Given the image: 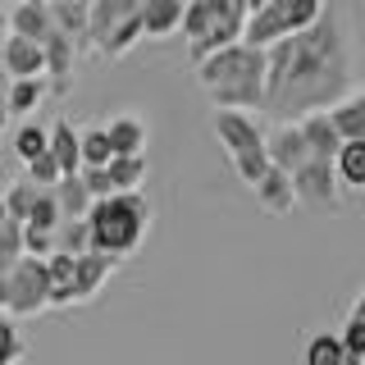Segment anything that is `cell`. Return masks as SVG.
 Returning <instances> with one entry per match:
<instances>
[{"instance_id": "6da1fadb", "label": "cell", "mask_w": 365, "mask_h": 365, "mask_svg": "<svg viewBox=\"0 0 365 365\" xmlns=\"http://www.w3.org/2000/svg\"><path fill=\"white\" fill-rule=\"evenodd\" d=\"M356 87L351 78V28L342 5L319 9L311 28L274 41L265 51V106L260 114L279 123H297L315 110L338 106Z\"/></svg>"}, {"instance_id": "7a4b0ae2", "label": "cell", "mask_w": 365, "mask_h": 365, "mask_svg": "<svg viewBox=\"0 0 365 365\" xmlns=\"http://www.w3.org/2000/svg\"><path fill=\"white\" fill-rule=\"evenodd\" d=\"M197 83L215 101V110H247L260 114L265 106V51L256 46H224L197 64Z\"/></svg>"}, {"instance_id": "3957f363", "label": "cell", "mask_w": 365, "mask_h": 365, "mask_svg": "<svg viewBox=\"0 0 365 365\" xmlns=\"http://www.w3.org/2000/svg\"><path fill=\"white\" fill-rule=\"evenodd\" d=\"M83 220H87V233H91V251L123 260L142 247L146 228H151V201L142 192H114V197L91 201V210Z\"/></svg>"}, {"instance_id": "277c9868", "label": "cell", "mask_w": 365, "mask_h": 365, "mask_svg": "<svg viewBox=\"0 0 365 365\" xmlns=\"http://www.w3.org/2000/svg\"><path fill=\"white\" fill-rule=\"evenodd\" d=\"M215 137L228 151V165L233 174L247 182H256L260 174L269 169V155H265V133H260V119L247 110H215Z\"/></svg>"}, {"instance_id": "5b68a950", "label": "cell", "mask_w": 365, "mask_h": 365, "mask_svg": "<svg viewBox=\"0 0 365 365\" xmlns=\"http://www.w3.org/2000/svg\"><path fill=\"white\" fill-rule=\"evenodd\" d=\"M324 9V0H265L260 9H251L242 19V46H256V51H269L274 41L292 37V32L311 28Z\"/></svg>"}, {"instance_id": "8992f818", "label": "cell", "mask_w": 365, "mask_h": 365, "mask_svg": "<svg viewBox=\"0 0 365 365\" xmlns=\"http://www.w3.org/2000/svg\"><path fill=\"white\" fill-rule=\"evenodd\" d=\"M46 306H51L46 260H37V256H19L14 265L5 269V315L28 319V315H41Z\"/></svg>"}, {"instance_id": "52a82bcc", "label": "cell", "mask_w": 365, "mask_h": 365, "mask_svg": "<svg viewBox=\"0 0 365 365\" xmlns=\"http://www.w3.org/2000/svg\"><path fill=\"white\" fill-rule=\"evenodd\" d=\"M292 192L297 205H311V210H342V192H338V174L329 160H306L292 174Z\"/></svg>"}, {"instance_id": "ba28073f", "label": "cell", "mask_w": 365, "mask_h": 365, "mask_svg": "<svg viewBox=\"0 0 365 365\" xmlns=\"http://www.w3.org/2000/svg\"><path fill=\"white\" fill-rule=\"evenodd\" d=\"M265 155H269V165L283 169L288 178L306 165V160H311V151H306L302 128H297V123H274V133H265Z\"/></svg>"}, {"instance_id": "9c48e42d", "label": "cell", "mask_w": 365, "mask_h": 365, "mask_svg": "<svg viewBox=\"0 0 365 365\" xmlns=\"http://www.w3.org/2000/svg\"><path fill=\"white\" fill-rule=\"evenodd\" d=\"M119 260L114 256H101V251H83V256H73V306L91 302L101 288H106V279L114 274Z\"/></svg>"}, {"instance_id": "30bf717a", "label": "cell", "mask_w": 365, "mask_h": 365, "mask_svg": "<svg viewBox=\"0 0 365 365\" xmlns=\"http://www.w3.org/2000/svg\"><path fill=\"white\" fill-rule=\"evenodd\" d=\"M78 51H83V46H73L64 32H51V37L41 41V55H46V87H51V91H68V83H73V64H78Z\"/></svg>"}, {"instance_id": "8fae6325", "label": "cell", "mask_w": 365, "mask_h": 365, "mask_svg": "<svg viewBox=\"0 0 365 365\" xmlns=\"http://www.w3.org/2000/svg\"><path fill=\"white\" fill-rule=\"evenodd\" d=\"M0 68L9 73V83H19V78H46V55L28 37H5V46H0Z\"/></svg>"}, {"instance_id": "7c38bea8", "label": "cell", "mask_w": 365, "mask_h": 365, "mask_svg": "<svg viewBox=\"0 0 365 365\" xmlns=\"http://www.w3.org/2000/svg\"><path fill=\"white\" fill-rule=\"evenodd\" d=\"M5 19H9V37H28V41H37V46L55 32L51 5H46V0H19V5L5 9Z\"/></svg>"}, {"instance_id": "4fadbf2b", "label": "cell", "mask_w": 365, "mask_h": 365, "mask_svg": "<svg viewBox=\"0 0 365 365\" xmlns=\"http://www.w3.org/2000/svg\"><path fill=\"white\" fill-rule=\"evenodd\" d=\"M137 5H142V0H91L87 5V46L101 51V41H106L123 19H133Z\"/></svg>"}, {"instance_id": "5bb4252c", "label": "cell", "mask_w": 365, "mask_h": 365, "mask_svg": "<svg viewBox=\"0 0 365 365\" xmlns=\"http://www.w3.org/2000/svg\"><path fill=\"white\" fill-rule=\"evenodd\" d=\"M297 128H302V142H306V151H311V160H329V165H334L342 137L334 128V119H329V110H315V114H306V119H297Z\"/></svg>"}, {"instance_id": "9a60e30c", "label": "cell", "mask_w": 365, "mask_h": 365, "mask_svg": "<svg viewBox=\"0 0 365 365\" xmlns=\"http://www.w3.org/2000/svg\"><path fill=\"white\" fill-rule=\"evenodd\" d=\"M251 192H256V205L265 215H288L292 205H297V192H292V178L283 174V169H265L256 182H251Z\"/></svg>"}, {"instance_id": "2e32d148", "label": "cell", "mask_w": 365, "mask_h": 365, "mask_svg": "<svg viewBox=\"0 0 365 365\" xmlns=\"http://www.w3.org/2000/svg\"><path fill=\"white\" fill-rule=\"evenodd\" d=\"M110 151L114 155H146V142H151V128H146L142 114H114L106 123Z\"/></svg>"}, {"instance_id": "e0dca14e", "label": "cell", "mask_w": 365, "mask_h": 365, "mask_svg": "<svg viewBox=\"0 0 365 365\" xmlns=\"http://www.w3.org/2000/svg\"><path fill=\"white\" fill-rule=\"evenodd\" d=\"M329 119L342 142H365V83H356L338 106H329Z\"/></svg>"}, {"instance_id": "ac0fdd59", "label": "cell", "mask_w": 365, "mask_h": 365, "mask_svg": "<svg viewBox=\"0 0 365 365\" xmlns=\"http://www.w3.org/2000/svg\"><path fill=\"white\" fill-rule=\"evenodd\" d=\"M137 23H142V37H174L182 23V0H142L137 5Z\"/></svg>"}, {"instance_id": "d6986e66", "label": "cell", "mask_w": 365, "mask_h": 365, "mask_svg": "<svg viewBox=\"0 0 365 365\" xmlns=\"http://www.w3.org/2000/svg\"><path fill=\"white\" fill-rule=\"evenodd\" d=\"M46 151H51L60 178H73L78 169H83V160H78V133H73L68 119H55L51 128H46Z\"/></svg>"}, {"instance_id": "ffe728a7", "label": "cell", "mask_w": 365, "mask_h": 365, "mask_svg": "<svg viewBox=\"0 0 365 365\" xmlns=\"http://www.w3.org/2000/svg\"><path fill=\"white\" fill-rule=\"evenodd\" d=\"M106 174H110L114 192H142L146 174H151V160H146V155H114L106 165Z\"/></svg>"}, {"instance_id": "44dd1931", "label": "cell", "mask_w": 365, "mask_h": 365, "mask_svg": "<svg viewBox=\"0 0 365 365\" xmlns=\"http://www.w3.org/2000/svg\"><path fill=\"white\" fill-rule=\"evenodd\" d=\"M46 5H51L55 32H64L73 46H87V5H78V0H46Z\"/></svg>"}, {"instance_id": "7402d4cb", "label": "cell", "mask_w": 365, "mask_h": 365, "mask_svg": "<svg viewBox=\"0 0 365 365\" xmlns=\"http://www.w3.org/2000/svg\"><path fill=\"white\" fill-rule=\"evenodd\" d=\"M334 174H338V187L365 192V142H342V146H338Z\"/></svg>"}, {"instance_id": "603a6c76", "label": "cell", "mask_w": 365, "mask_h": 365, "mask_svg": "<svg viewBox=\"0 0 365 365\" xmlns=\"http://www.w3.org/2000/svg\"><path fill=\"white\" fill-rule=\"evenodd\" d=\"M46 283H51V306H73V256L51 251L46 256Z\"/></svg>"}, {"instance_id": "cb8c5ba5", "label": "cell", "mask_w": 365, "mask_h": 365, "mask_svg": "<svg viewBox=\"0 0 365 365\" xmlns=\"http://www.w3.org/2000/svg\"><path fill=\"white\" fill-rule=\"evenodd\" d=\"M51 96V87H46V78H19V83H9V91H5V114H32L41 106V101Z\"/></svg>"}, {"instance_id": "d4e9b609", "label": "cell", "mask_w": 365, "mask_h": 365, "mask_svg": "<svg viewBox=\"0 0 365 365\" xmlns=\"http://www.w3.org/2000/svg\"><path fill=\"white\" fill-rule=\"evenodd\" d=\"M233 41H242V23H237V19H224V23H215V28L205 32L201 41H192V46H187V55H192V64H201L205 55L224 51V46H233Z\"/></svg>"}, {"instance_id": "484cf974", "label": "cell", "mask_w": 365, "mask_h": 365, "mask_svg": "<svg viewBox=\"0 0 365 365\" xmlns=\"http://www.w3.org/2000/svg\"><path fill=\"white\" fill-rule=\"evenodd\" d=\"M347 361H356V356H347L342 351V342L338 334H311L306 338V351H302V365H347Z\"/></svg>"}, {"instance_id": "4316f807", "label": "cell", "mask_w": 365, "mask_h": 365, "mask_svg": "<svg viewBox=\"0 0 365 365\" xmlns=\"http://www.w3.org/2000/svg\"><path fill=\"white\" fill-rule=\"evenodd\" d=\"M55 205H60V220H83V215L91 210V197H87V187H83V178H60L55 182Z\"/></svg>"}, {"instance_id": "83f0119b", "label": "cell", "mask_w": 365, "mask_h": 365, "mask_svg": "<svg viewBox=\"0 0 365 365\" xmlns=\"http://www.w3.org/2000/svg\"><path fill=\"white\" fill-rule=\"evenodd\" d=\"M78 160H83V169H106L114 151H110V137L106 128H87V133H78Z\"/></svg>"}, {"instance_id": "f1b7e54d", "label": "cell", "mask_w": 365, "mask_h": 365, "mask_svg": "<svg viewBox=\"0 0 365 365\" xmlns=\"http://www.w3.org/2000/svg\"><path fill=\"white\" fill-rule=\"evenodd\" d=\"M55 251H64V256H83V251H91V233H87V220H60V228H55Z\"/></svg>"}, {"instance_id": "f546056e", "label": "cell", "mask_w": 365, "mask_h": 365, "mask_svg": "<svg viewBox=\"0 0 365 365\" xmlns=\"http://www.w3.org/2000/svg\"><path fill=\"white\" fill-rule=\"evenodd\" d=\"M28 228H41V233H55L60 228V205H55V192L51 187H37V197H32V210L28 220H23Z\"/></svg>"}, {"instance_id": "4dcf8cb0", "label": "cell", "mask_w": 365, "mask_h": 365, "mask_svg": "<svg viewBox=\"0 0 365 365\" xmlns=\"http://www.w3.org/2000/svg\"><path fill=\"white\" fill-rule=\"evenodd\" d=\"M220 23H224V19H220ZM210 28H215L210 9H205L201 0H182V23H178V32L187 37V46H192V41H201V37H205Z\"/></svg>"}, {"instance_id": "1f68e13d", "label": "cell", "mask_w": 365, "mask_h": 365, "mask_svg": "<svg viewBox=\"0 0 365 365\" xmlns=\"http://www.w3.org/2000/svg\"><path fill=\"white\" fill-rule=\"evenodd\" d=\"M32 197H37V187H32L28 178H14L5 192H0V201H5V215H9L14 224H23V220H28V210H32Z\"/></svg>"}, {"instance_id": "d6a6232c", "label": "cell", "mask_w": 365, "mask_h": 365, "mask_svg": "<svg viewBox=\"0 0 365 365\" xmlns=\"http://www.w3.org/2000/svg\"><path fill=\"white\" fill-rule=\"evenodd\" d=\"M46 151V128H41V123H19V128H14V155L23 160V165H28V160H37Z\"/></svg>"}, {"instance_id": "836d02e7", "label": "cell", "mask_w": 365, "mask_h": 365, "mask_svg": "<svg viewBox=\"0 0 365 365\" xmlns=\"http://www.w3.org/2000/svg\"><path fill=\"white\" fill-rule=\"evenodd\" d=\"M23 356H28V342L19 338L14 315H5V311H0V361H5V365H19Z\"/></svg>"}, {"instance_id": "e575fe53", "label": "cell", "mask_w": 365, "mask_h": 365, "mask_svg": "<svg viewBox=\"0 0 365 365\" xmlns=\"http://www.w3.org/2000/svg\"><path fill=\"white\" fill-rule=\"evenodd\" d=\"M32 182V187H55L60 182V169H55V160H51V151H41L37 160H28V174H23Z\"/></svg>"}, {"instance_id": "d590c367", "label": "cell", "mask_w": 365, "mask_h": 365, "mask_svg": "<svg viewBox=\"0 0 365 365\" xmlns=\"http://www.w3.org/2000/svg\"><path fill=\"white\" fill-rule=\"evenodd\" d=\"M338 342H342V351H347V356H356V361H361V351H365V324L347 315V324L338 329Z\"/></svg>"}, {"instance_id": "8d00e7d4", "label": "cell", "mask_w": 365, "mask_h": 365, "mask_svg": "<svg viewBox=\"0 0 365 365\" xmlns=\"http://www.w3.org/2000/svg\"><path fill=\"white\" fill-rule=\"evenodd\" d=\"M51 251H55V237H51V233H41V228H28V224H23V256L46 260Z\"/></svg>"}, {"instance_id": "74e56055", "label": "cell", "mask_w": 365, "mask_h": 365, "mask_svg": "<svg viewBox=\"0 0 365 365\" xmlns=\"http://www.w3.org/2000/svg\"><path fill=\"white\" fill-rule=\"evenodd\" d=\"M78 178H83V187H87V197H91V201L114 197V187H110V174H106V169H78Z\"/></svg>"}, {"instance_id": "f35d334b", "label": "cell", "mask_w": 365, "mask_h": 365, "mask_svg": "<svg viewBox=\"0 0 365 365\" xmlns=\"http://www.w3.org/2000/svg\"><path fill=\"white\" fill-rule=\"evenodd\" d=\"M201 5L210 9V19H215V23H220V19H237V23H242V14L233 9V0H201Z\"/></svg>"}, {"instance_id": "ab89813d", "label": "cell", "mask_w": 365, "mask_h": 365, "mask_svg": "<svg viewBox=\"0 0 365 365\" xmlns=\"http://www.w3.org/2000/svg\"><path fill=\"white\" fill-rule=\"evenodd\" d=\"M351 319H361V324H365V288L356 292V302H351V311H347Z\"/></svg>"}, {"instance_id": "60d3db41", "label": "cell", "mask_w": 365, "mask_h": 365, "mask_svg": "<svg viewBox=\"0 0 365 365\" xmlns=\"http://www.w3.org/2000/svg\"><path fill=\"white\" fill-rule=\"evenodd\" d=\"M5 91H9V73L0 68V110H5Z\"/></svg>"}, {"instance_id": "b9f144b4", "label": "cell", "mask_w": 365, "mask_h": 365, "mask_svg": "<svg viewBox=\"0 0 365 365\" xmlns=\"http://www.w3.org/2000/svg\"><path fill=\"white\" fill-rule=\"evenodd\" d=\"M5 37H9V19H5V5H0V46H5Z\"/></svg>"}, {"instance_id": "7bdbcfd3", "label": "cell", "mask_w": 365, "mask_h": 365, "mask_svg": "<svg viewBox=\"0 0 365 365\" xmlns=\"http://www.w3.org/2000/svg\"><path fill=\"white\" fill-rule=\"evenodd\" d=\"M0 311H5V274H0Z\"/></svg>"}, {"instance_id": "ee69618b", "label": "cell", "mask_w": 365, "mask_h": 365, "mask_svg": "<svg viewBox=\"0 0 365 365\" xmlns=\"http://www.w3.org/2000/svg\"><path fill=\"white\" fill-rule=\"evenodd\" d=\"M5 220H9V215H5V201H0V224H5Z\"/></svg>"}, {"instance_id": "f6af8a7d", "label": "cell", "mask_w": 365, "mask_h": 365, "mask_svg": "<svg viewBox=\"0 0 365 365\" xmlns=\"http://www.w3.org/2000/svg\"><path fill=\"white\" fill-rule=\"evenodd\" d=\"M0 133H5V110H0Z\"/></svg>"}, {"instance_id": "bcb514c9", "label": "cell", "mask_w": 365, "mask_h": 365, "mask_svg": "<svg viewBox=\"0 0 365 365\" xmlns=\"http://www.w3.org/2000/svg\"><path fill=\"white\" fill-rule=\"evenodd\" d=\"M78 5H91V0H78Z\"/></svg>"}, {"instance_id": "7dc6e473", "label": "cell", "mask_w": 365, "mask_h": 365, "mask_svg": "<svg viewBox=\"0 0 365 365\" xmlns=\"http://www.w3.org/2000/svg\"><path fill=\"white\" fill-rule=\"evenodd\" d=\"M361 365H365V351H361Z\"/></svg>"}, {"instance_id": "c3c4849f", "label": "cell", "mask_w": 365, "mask_h": 365, "mask_svg": "<svg viewBox=\"0 0 365 365\" xmlns=\"http://www.w3.org/2000/svg\"><path fill=\"white\" fill-rule=\"evenodd\" d=\"M347 365H361V361H347Z\"/></svg>"}, {"instance_id": "681fc988", "label": "cell", "mask_w": 365, "mask_h": 365, "mask_svg": "<svg viewBox=\"0 0 365 365\" xmlns=\"http://www.w3.org/2000/svg\"><path fill=\"white\" fill-rule=\"evenodd\" d=\"M0 365H5V361H0Z\"/></svg>"}]
</instances>
